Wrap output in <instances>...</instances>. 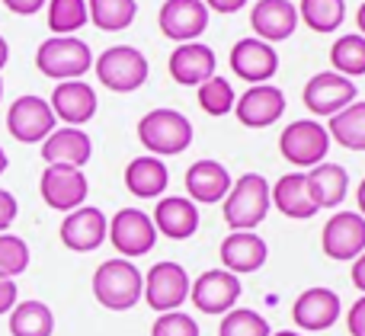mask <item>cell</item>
Wrapping results in <instances>:
<instances>
[{
  "mask_svg": "<svg viewBox=\"0 0 365 336\" xmlns=\"http://www.w3.org/2000/svg\"><path fill=\"white\" fill-rule=\"evenodd\" d=\"M330 64H334L336 74L349 77V80L365 74V38L359 32H346V36L336 38L334 48H330Z\"/></svg>",
  "mask_w": 365,
  "mask_h": 336,
  "instance_id": "33",
  "label": "cell"
},
{
  "mask_svg": "<svg viewBox=\"0 0 365 336\" xmlns=\"http://www.w3.org/2000/svg\"><path fill=\"white\" fill-rule=\"evenodd\" d=\"M0 4H4L10 13H16V16H36L48 0H0Z\"/></svg>",
  "mask_w": 365,
  "mask_h": 336,
  "instance_id": "41",
  "label": "cell"
},
{
  "mask_svg": "<svg viewBox=\"0 0 365 336\" xmlns=\"http://www.w3.org/2000/svg\"><path fill=\"white\" fill-rule=\"evenodd\" d=\"M269 202L282 211L285 218H295V221H308L317 215L314 202L308 196V183H304V173H285L276 179V186L269 189Z\"/></svg>",
  "mask_w": 365,
  "mask_h": 336,
  "instance_id": "28",
  "label": "cell"
},
{
  "mask_svg": "<svg viewBox=\"0 0 365 336\" xmlns=\"http://www.w3.org/2000/svg\"><path fill=\"white\" fill-rule=\"evenodd\" d=\"M269 205V179L259 173H244L231 183L221 211H225V224L231 231H253L266 221Z\"/></svg>",
  "mask_w": 365,
  "mask_h": 336,
  "instance_id": "2",
  "label": "cell"
},
{
  "mask_svg": "<svg viewBox=\"0 0 365 336\" xmlns=\"http://www.w3.org/2000/svg\"><path fill=\"white\" fill-rule=\"evenodd\" d=\"M218 61H215V51L202 42H182L170 51V61H167V70L170 77L180 83V87H199L208 77L218 74Z\"/></svg>",
  "mask_w": 365,
  "mask_h": 336,
  "instance_id": "21",
  "label": "cell"
},
{
  "mask_svg": "<svg viewBox=\"0 0 365 336\" xmlns=\"http://www.w3.org/2000/svg\"><path fill=\"white\" fill-rule=\"evenodd\" d=\"M195 96H199V106L205 109L208 115H227L234 112V103H237V93H234L231 80L221 74L208 77L205 83L195 87Z\"/></svg>",
  "mask_w": 365,
  "mask_h": 336,
  "instance_id": "35",
  "label": "cell"
},
{
  "mask_svg": "<svg viewBox=\"0 0 365 336\" xmlns=\"http://www.w3.org/2000/svg\"><path fill=\"white\" fill-rule=\"evenodd\" d=\"M279 151H282V157L289 160V164L308 167L311 170V167L324 164V157H327L330 135L321 122L295 119L289 128H282V135H279Z\"/></svg>",
  "mask_w": 365,
  "mask_h": 336,
  "instance_id": "8",
  "label": "cell"
},
{
  "mask_svg": "<svg viewBox=\"0 0 365 336\" xmlns=\"http://www.w3.org/2000/svg\"><path fill=\"white\" fill-rule=\"evenodd\" d=\"M272 336H302V333H295V330H279V333H272Z\"/></svg>",
  "mask_w": 365,
  "mask_h": 336,
  "instance_id": "49",
  "label": "cell"
},
{
  "mask_svg": "<svg viewBox=\"0 0 365 336\" xmlns=\"http://www.w3.org/2000/svg\"><path fill=\"white\" fill-rule=\"evenodd\" d=\"M58 128V119L51 112L48 100L36 93H26L10 103L6 109V132L19 141V145H42L51 132Z\"/></svg>",
  "mask_w": 365,
  "mask_h": 336,
  "instance_id": "7",
  "label": "cell"
},
{
  "mask_svg": "<svg viewBox=\"0 0 365 336\" xmlns=\"http://www.w3.org/2000/svg\"><path fill=\"white\" fill-rule=\"evenodd\" d=\"M145 292V275L132 260H106L93 273V298L106 311H132Z\"/></svg>",
  "mask_w": 365,
  "mask_h": 336,
  "instance_id": "1",
  "label": "cell"
},
{
  "mask_svg": "<svg viewBox=\"0 0 365 336\" xmlns=\"http://www.w3.org/2000/svg\"><path fill=\"white\" fill-rule=\"evenodd\" d=\"M304 183H308V196L317 211L336 209V205H343V199H346V192H349V173L343 170L340 164L324 160V164L311 167V170L304 173Z\"/></svg>",
  "mask_w": 365,
  "mask_h": 336,
  "instance_id": "26",
  "label": "cell"
},
{
  "mask_svg": "<svg viewBox=\"0 0 365 336\" xmlns=\"http://www.w3.org/2000/svg\"><path fill=\"white\" fill-rule=\"evenodd\" d=\"M13 336H51L55 333V314L45 301H16L10 311Z\"/></svg>",
  "mask_w": 365,
  "mask_h": 336,
  "instance_id": "29",
  "label": "cell"
},
{
  "mask_svg": "<svg viewBox=\"0 0 365 336\" xmlns=\"http://www.w3.org/2000/svg\"><path fill=\"white\" fill-rule=\"evenodd\" d=\"M16 298H19L16 282H13V279H0V314H10L13 308H16Z\"/></svg>",
  "mask_w": 365,
  "mask_h": 336,
  "instance_id": "42",
  "label": "cell"
},
{
  "mask_svg": "<svg viewBox=\"0 0 365 336\" xmlns=\"http://www.w3.org/2000/svg\"><path fill=\"white\" fill-rule=\"evenodd\" d=\"M38 192L42 202L55 211H74L87 202L90 183L83 170L77 167H61V164H45L42 179H38Z\"/></svg>",
  "mask_w": 365,
  "mask_h": 336,
  "instance_id": "10",
  "label": "cell"
},
{
  "mask_svg": "<svg viewBox=\"0 0 365 336\" xmlns=\"http://www.w3.org/2000/svg\"><path fill=\"white\" fill-rule=\"evenodd\" d=\"M202 4H205L208 6V13H225V16H227V13H237V10H244V4H247V0H202Z\"/></svg>",
  "mask_w": 365,
  "mask_h": 336,
  "instance_id": "43",
  "label": "cell"
},
{
  "mask_svg": "<svg viewBox=\"0 0 365 336\" xmlns=\"http://www.w3.org/2000/svg\"><path fill=\"white\" fill-rule=\"evenodd\" d=\"M138 141L151 157H173L192 145V122L180 109H151L138 122Z\"/></svg>",
  "mask_w": 365,
  "mask_h": 336,
  "instance_id": "3",
  "label": "cell"
},
{
  "mask_svg": "<svg viewBox=\"0 0 365 336\" xmlns=\"http://www.w3.org/2000/svg\"><path fill=\"white\" fill-rule=\"evenodd\" d=\"M231 70L247 83H269V77H276L279 70V51L269 42L250 36L237 38L231 48Z\"/></svg>",
  "mask_w": 365,
  "mask_h": 336,
  "instance_id": "15",
  "label": "cell"
},
{
  "mask_svg": "<svg viewBox=\"0 0 365 336\" xmlns=\"http://www.w3.org/2000/svg\"><path fill=\"white\" fill-rule=\"evenodd\" d=\"M189 273L173 260H164V263H154L145 275V301L151 311L158 314H167V311H180L189 298Z\"/></svg>",
  "mask_w": 365,
  "mask_h": 336,
  "instance_id": "9",
  "label": "cell"
},
{
  "mask_svg": "<svg viewBox=\"0 0 365 336\" xmlns=\"http://www.w3.org/2000/svg\"><path fill=\"white\" fill-rule=\"evenodd\" d=\"M218 336H272V333L263 314L250 311V308H234V311H227L221 317Z\"/></svg>",
  "mask_w": 365,
  "mask_h": 336,
  "instance_id": "36",
  "label": "cell"
},
{
  "mask_svg": "<svg viewBox=\"0 0 365 336\" xmlns=\"http://www.w3.org/2000/svg\"><path fill=\"white\" fill-rule=\"evenodd\" d=\"M167 183H170V173H167V164L160 157L141 154V157L128 160L125 186L135 199H160L167 192Z\"/></svg>",
  "mask_w": 365,
  "mask_h": 336,
  "instance_id": "27",
  "label": "cell"
},
{
  "mask_svg": "<svg viewBox=\"0 0 365 336\" xmlns=\"http://www.w3.org/2000/svg\"><path fill=\"white\" fill-rule=\"evenodd\" d=\"M285 112V93L272 83H257V87L244 90L234 103V115L240 119L244 128H269L282 119Z\"/></svg>",
  "mask_w": 365,
  "mask_h": 336,
  "instance_id": "19",
  "label": "cell"
},
{
  "mask_svg": "<svg viewBox=\"0 0 365 336\" xmlns=\"http://www.w3.org/2000/svg\"><path fill=\"white\" fill-rule=\"evenodd\" d=\"M16 215H19L16 196H13V192H6V189H0V234H6V228L16 221Z\"/></svg>",
  "mask_w": 365,
  "mask_h": 336,
  "instance_id": "39",
  "label": "cell"
},
{
  "mask_svg": "<svg viewBox=\"0 0 365 336\" xmlns=\"http://www.w3.org/2000/svg\"><path fill=\"white\" fill-rule=\"evenodd\" d=\"M90 23L103 32H122L135 23L138 4L135 0H87Z\"/></svg>",
  "mask_w": 365,
  "mask_h": 336,
  "instance_id": "31",
  "label": "cell"
},
{
  "mask_svg": "<svg viewBox=\"0 0 365 336\" xmlns=\"http://www.w3.org/2000/svg\"><path fill=\"white\" fill-rule=\"evenodd\" d=\"M29 269V243L16 234H0V279H16Z\"/></svg>",
  "mask_w": 365,
  "mask_h": 336,
  "instance_id": "37",
  "label": "cell"
},
{
  "mask_svg": "<svg viewBox=\"0 0 365 336\" xmlns=\"http://www.w3.org/2000/svg\"><path fill=\"white\" fill-rule=\"evenodd\" d=\"M231 173H227L225 164L218 160H195L192 167L186 170V192H189V202H199V205H215V202H225L227 189H231Z\"/></svg>",
  "mask_w": 365,
  "mask_h": 336,
  "instance_id": "23",
  "label": "cell"
},
{
  "mask_svg": "<svg viewBox=\"0 0 365 336\" xmlns=\"http://www.w3.org/2000/svg\"><path fill=\"white\" fill-rule=\"evenodd\" d=\"M250 26L263 42H285L298 29V10L292 0H257L250 10Z\"/></svg>",
  "mask_w": 365,
  "mask_h": 336,
  "instance_id": "22",
  "label": "cell"
},
{
  "mask_svg": "<svg viewBox=\"0 0 365 336\" xmlns=\"http://www.w3.org/2000/svg\"><path fill=\"white\" fill-rule=\"evenodd\" d=\"M106 231H109V218L96 205H81V209L64 215L58 234H61L64 247L74 250V253H93L96 247H103Z\"/></svg>",
  "mask_w": 365,
  "mask_h": 336,
  "instance_id": "14",
  "label": "cell"
},
{
  "mask_svg": "<svg viewBox=\"0 0 365 336\" xmlns=\"http://www.w3.org/2000/svg\"><path fill=\"white\" fill-rule=\"evenodd\" d=\"M327 135L346 151H365V103H349L327 125Z\"/></svg>",
  "mask_w": 365,
  "mask_h": 336,
  "instance_id": "30",
  "label": "cell"
},
{
  "mask_svg": "<svg viewBox=\"0 0 365 336\" xmlns=\"http://www.w3.org/2000/svg\"><path fill=\"white\" fill-rule=\"evenodd\" d=\"M302 100L314 115H330L334 119L349 103H356V83L349 77L336 74V70H321L304 83Z\"/></svg>",
  "mask_w": 365,
  "mask_h": 336,
  "instance_id": "13",
  "label": "cell"
},
{
  "mask_svg": "<svg viewBox=\"0 0 365 336\" xmlns=\"http://www.w3.org/2000/svg\"><path fill=\"white\" fill-rule=\"evenodd\" d=\"M189 298L202 314H215L225 317L227 311L237 308L240 298V279L227 269H205L199 279L189 285Z\"/></svg>",
  "mask_w": 365,
  "mask_h": 336,
  "instance_id": "11",
  "label": "cell"
},
{
  "mask_svg": "<svg viewBox=\"0 0 365 336\" xmlns=\"http://www.w3.org/2000/svg\"><path fill=\"white\" fill-rule=\"evenodd\" d=\"M349 275H353V285L365 295V250L353 260V273H349Z\"/></svg>",
  "mask_w": 365,
  "mask_h": 336,
  "instance_id": "44",
  "label": "cell"
},
{
  "mask_svg": "<svg viewBox=\"0 0 365 336\" xmlns=\"http://www.w3.org/2000/svg\"><path fill=\"white\" fill-rule=\"evenodd\" d=\"M36 68L58 83L81 80V77L93 68V51H90V45L77 36H51L38 45Z\"/></svg>",
  "mask_w": 365,
  "mask_h": 336,
  "instance_id": "4",
  "label": "cell"
},
{
  "mask_svg": "<svg viewBox=\"0 0 365 336\" xmlns=\"http://www.w3.org/2000/svg\"><path fill=\"white\" fill-rule=\"evenodd\" d=\"M356 202H359V215L365 218V179L359 183V189H356Z\"/></svg>",
  "mask_w": 365,
  "mask_h": 336,
  "instance_id": "46",
  "label": "cell"
},
{
  "mask_svg": "<svg viewBox=\"0 0 365 336\" xmlns=\"http://www.w3.org/2000/svg\"><path fill=\"white\" fill-rule=\"evenodd\" d=\"M298 23L314 32H334L346 19V0H298Z\"/></svg>",
  "mask_w": 365,
  "mask_h": 336,
  "instance_id": "32",
  "label": "cell"
},
{
  "mask_svg": "<svg viewBox=\"0 0 365 336\" xmlns=\"http://www.w3.org/2000/svg\"><path fill=\"white\" fill-rule=\"evenodd\" d=\"M346 330L349 336H365V295L359 301H356L353 308H349V314H346Z\"/></svg>",
  "mask_w": 365,
  "mask_h": 336,
  "instance_id": "40",
  "label": "cell"
},
{
  "mask_svg": "<svg viewBox=\"0 0 365 336\" xmlns=\"http://www.w3.org/2000/svg\"><path fill=\"white\" fill-rule=\"evenodd\" d=\"M6 164H10V160H6V151H4V147H0V177H4V170H6Z\"/></svg>",
  "mask_w": 365,
  "mask_h": 336,
  "instance_id": "48",
  "label": "cell"
},
{
  "mask_svg": "<svg viewBox=\"0 0 365 336\" xmlns=\"http://www.w3.org/2000/svg\"><path fill=\"white\" fill-rule=\"evenodd\" d=\"M48 29L55 36H74L90 23L87 0H48Z\"/></svg>",
  "mask_w": 365,
  "mask_h": 336,
  "instance_id": "34",
  "label": "cell"
},
{
  "mask_svg": "<svg viewBox=\"0 0 365 336\" xmlns=\"http://www.w3.org/2000/svg\"><path fill=\"white\" fill-rule=\"evenodd\" d=\"M321 250L324 256L336 263L356 260L365 250V218L359 211H336L321 231Z\"/></svg>",
  "mask_w": 365,
  "mask_h": 336,
  "instance_id": "12",
  "label": "cell"
},
{
  "mask_svg": "<svg viewBox=\"0 0 365 336\" xmlns=\"http://www.w3.org/2000/svg\"><path fill=\"white\" fill-rule=\"evenodd\" d=\"M90 157H93V141H90V135L83 128H55L42 141L45 164H61V167H77L81 170Z\"/></svg>",
  "mask_w": 365,
  "mask_h": 336,
  "instance_id": "24",
  "label": "cell"
},
{
  "mask_svg": "<svg viewBox=\"0 0 365 336\" xmlns=\"http://www.w3.org/2000/svg\"><path fill=\"white\" fill-rule=\"evenodd\" d=\"M218 256H221V266L240 279V275H250V273H257V269H263V263L269 260V247H266V241L259 234H253V231H231V234L221 241Z\"/></svg>",
  "mask_w": 365,
  "mask_h": 336,
  "instance_id": "20",
  "label": "cell"
},
{
  "mask_svg": "<svg viewBox=\"0 0 365 336\" xmlns=\"http://www.w3.org/2000/svg\"><path fill=\"white\" fill-rule=\"evenodd\" d=\"M6 61H10V45H6V38L0 36V70L6 68Z\"/></svg>",
  "mask_w": 365,
  "mask_h": 336,
  "instance_id": "45",
  "label": "cell"
},
{
  "mask_svg": "<svg viewBox=\"0 0 365 336\" xmlns=\"http://www.w3.org/2000/svg\"><path fill=\"white\" fill-rule=\"evenodd\" d=\"M0 100H4V80H0Z\"/></svg>",
  "mask_w": 365,
  "mask_h": 336,
  "instance_id": "50",
  "label": "cell"
},
{
  "mask_svg": "<svg viewBox=\"0 0 365 336\" xmlns=\"http://www.w3.org/2000/svg\"><path fill=\"white\" fill-rule=\"evenodd\" d=\"M340 314H343L340 295H336L334 288H324V285L304 288V292L295 298V305H292V317H295V324L308 333L330 330V327L340 320Z\"/></svg>",
  "mask_w": 365,
  "mask_h": 336,
  "instance_id": "16",
  "label": "cell"
},
{
  "mask_svg": "<svg viewBox=\"0 0 365 336\" xmlns=\"http://www.w3.org/2000/svg\"><path fill=\"white\" fill-rule=\"evenodd\" d=\"M158 26L173 42H195L208 29V6L202 0H164Z\"/></svg>",
  "mask_w": 365,
  "mask_h": 336,
  "instance_id": "18",
  "label": "cell"
},
{
  "mask_svg": "<svg viewBox=\"0 0 365 336\" xmlns=\"http://www.w3.org/2000/svg\"><path fill=\"white\" fill-rule=\"evenodd\" d=\"M93 70L103 87L113 93H135L148 80V58L135 45H113L100 58H93Z\"/></svg>",
  "mask_w": 365,
  "mask_h": 336,
  "instance_id": "5",
  "label": "cell"
},
{
  "mask_svg": "<svg viewBox=\"0 0 365 336\" xmlns=\"http://www.w3.org/2000/svg\"><path fill=\"white\" fill-rule=\"evenodd\" d=\"M151 336H199V324L182 311H167V314H158Z\"/></svg>",
  "mask_w": 365,
  "mask_h": 336,
  "instance_id": "38",
  "label": "cell"
},
{
  "mask_svg": "<svg viewBox=\"0 0 365 336\" xmlns=\"http://www.w3.org/2000/svg\"><path fill=\"white\" fill-rule=\"evenodd\" d=\"M106 241L115 247V253L122 260H132V256H145L154 250L158 243V228H154L151 215L141 209H119L109 218V231Z\"/></svg>",
  "mask_w": 365,
  "mask_h": 336,
  "instance_id": "6",
  "label": "cell"
},
{
  "mask_svg": "<svg viewBox=\"0 0 365 336\" xmlns=\"http://www.w3.org/2000/svg\"><path fill=\"white\" fill-rule=\"evenodd\" d=\"M48 106L58 122H64L68 128H81L96 115L100 100H96V90L87 80H64L55 83Z\"/></svg>",
  "mask_w": 365,
  "mask_h": 336,
  "instance_id": "17",
  "label": "cell"
},
{
  "mask_svg": "<svg viewBox=\"0 0 365 336\" xmlns=\"http://www.w3.org/2000/svg\"><path fill=\"white\" fill-rule=\"evenodd\" d=\"M151 221L158 234L170 237V241H186L199 231V205L189 202L186 196H167L158 202Z\"/></svg>",
  "mask_w": 365,
  "mask_h": 336,
  "instance_id": "25",
  "label": "cell"
},
{
  "mask_svg": "<svg viewBox=\"0 0 365 336\" xmlns=\"http://www.w3.org/2000/svg\"><path fill=\"white\" fill-rule=\"evenodd\" d=\"M356 26H359V36L365 38V4L356 10Z\"/></svg>",
  "mask_w": 365,
  "mask_h": 336,
  "instance_id": "47",
  "label": "cell"
}]
</instances>
